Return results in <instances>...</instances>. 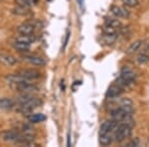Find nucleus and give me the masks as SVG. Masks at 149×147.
I'll return each instance as SVG.
<instances>
[{"label": "nucleus", "mask_w": 149, "mask_h": 147, "mask_svg": "<svg viewBox=\"0 0 149 147\" xmlns=\"http://www.w3.org/2000/svg\"><path fill=\"white\" fill-rule=\"evenodd\" d=\"M15 107V102L8 98H0V109L2 110H10Z\"/></svg>", "instance_id": "13"}, {"label": "nucleus", "mask_w": 149, "mask_h": 147, "mask_svg": "<svg viewBox=\"0 0 149 147\" xmlns=\"http://www.w3.org/2000/svg\"><path fill=\"white\" fill-rule=\"evenodd\" d=\"M16 3L17 5H20L22 7H27V8H31L35 3H33L30 0H16Z\"/></svg>", "instance_id": "23"}, {"label": "nucleus", "mask_w": 149, "mask_h": 147, "mask_svg": "<svg viewBox=\"0 0 149 147\" xmlns=\"http://www.w3.org/2000/svg\"><path fill=\"white\" fill-rule=\"evenodd\" d=\"M21 59L24 62H26L27 64L33 65L36 67H43L46 65V61H45L43 58L39 56H36V55H31V54H23L21 56Z\"/></svg>", "instance_id": "3"}, {"label": "nucleus", "mask_w": 149, "mask_h": 147, "mask_svg": "<svg viewBox=\"0 0 149 147\" xmlns=\"http://www.w3.org/2000/svg\"><path fill=\"white\" fill-rule=\"evenodd\" d=\"M122 91H123V88L118 85V84H113L109 88V90L107 91V98H109V100H112V98H118L119 95L122 93Z\"/></svg>", "instance_id": "6"}, {"label": "nucleus", "mask_w": 149, "mask_h": 147, "mask_svg": "<svg viewBox=\"0 0 149 147\" xmlns=\"http://www.w3.org/2000/svg\"><path fill=\"white\" fill-rule=\"evenodd\" d=\"M21 137H22V134L20 132L16 131V130H7V131H3L1 133L2 140L6 142H17V143H20Z\"/></svg>", "instance_id": "4"}, {"label": "nucleus", "mask_w": 149, "mask_h": 147, "mask_svg": "<svg viewBox=\"0 0 149 147\" xmlns=\"http://www.w3.org/2000/svg\"><path fill=\"white\" fill-rule=\"evenodd\" d=\"M141 45H142V41H141V40L134 41V42L131 43V44L129 45V47L126 49L125 54L126 55H131V54H133V53H135L139 49V48H140Z\"/></svg>", "instance_id": "18"}, {"label": "nucleus", "mask_w": 149, "mask_h": 147, "mask_svg": "<svg viewBox=\"0 0 149 147\" xmlns=\"http://www.w3.org/2000/svg\"><path fill=\"white\" fill-rule=\"evenodd\" d=\"M105 25L109 26V27H112V28H114V29L121 28L120 21H119L116 17H115V18H112V17L105 18Z\"/></svg>", "instance_id": "19"}, {"label": "nucleus", "mask_w": 149, "mask_h": 147, "mask_svg": "<svg viewBox=\"0 0 149 147\" xmlns=\"http://www.w3.org/2000/svg\"><path fill=\"white\" fill-rule=\"evenodd\" d=\"M100 144L102 146H109L113 141V137L110 135V133L100 134Z\"/></svg>", "instance_id": "15"}, {"label": "nucleus", "mask_w": 149, "mask_h": 147, "mask_svg": "<svg viewBox=\"0 0 149 147\" xmlns=\"http://www.w3.org/2000/svg\"><path fill=\"white\" fill-rule=\"evenodd\" d=\"M132 126L125 123H120L115 127L114 134H113V140L115 142H122L126 138H128L131 135Z\"/></svg>", "instance_id": "2"}, {"label": "nucleus", "mask_w": 149, "mask_h": 147, "mask_svg": "<svg viewBox=\"0 0 149 147\" xmlns=\"http://www.w3.org/2000/svg\"><path fill=\"white\" fill-rule=\"evenodd\" d=\"M6 81L8 82L9 84H11V85H18V84L20 83H23V82H26V81H29V79H26L25 78H23L21 75H19L18 73L17 74H12V75H9V76L6 77Z\"/></svg>", "instance_id": "12"}, {"label": "nucleus", "mask_w": 149, "mask_h": 147, "mask_svg": "<svg viewBox=\"0 0 149 147\" xmlns=\"http://www.w3.org/2000/svg\"><path fill=\"white\" fill-rule=\"evenodd\" d=\"M18 74L29 81H34V79L40 78V73L35 70H22V71H19Z\"/></svg>", "instance_id": "11"}, {"label": "nucleus", "mask_w": 149, "mask_h": 147, "mask_svg": "<svg viewBox=\"0 0 149 147\" xmlns=\"http://www.w3.org/2000/svg\"><path fill=\"white\" fill-rule=\"evenodd\" d=\"M136 62L139 65H145L149 62V57L146 54H139L137 57H136Z\"/></svg>", "instance_id": "22"}, {"label": "nucleus", "mask_w": 149, "mask_h": 147, "mask_svg": "<svg viewBox=\"0 0 149 147\" xmlns=\"http://www.w3.org/2000/svg\"><path fill=\"white\" fill-rule=\"evenodd\" d=\"M30 1H32V2H33V3H35V4H36V2H37V1H38V0H30Z\"/></svg>", "instance_id": "28"}, {"label": "nucleus", "mask_w": 149, "mask_h": 147, "mask_svg": "<svg viewBox=\"0 0 149 147\" xmlns=\"http://www.w3.org/2000/svg\"><path fill=\"white\" fill-rule=\"evenodd\" d=\"M126 146H127V147H131V146H134V147H136V146H139V140H138L137 138L133 139V140L129 142V143L127 144Z\"/></svg>", "instance_id": "25"}, {"label": "nucleus", "mask_w": 149, "mask_h": 147, "mask_svg": "<svg viewBox=\"0 0 149 147\" xmlns=\"http://www.w3.org/2000/svg\"><path fill=\"white\" fill-rule=\"evenodd\" d=\"M14 14H16V15H19V16H25V15H28L29 13H30V11H29V8L27 7H22L20 5L16 6L15 8H13V10H12Z\"/></svg>", "instance_id": "21"}, {"label": "nucleus", "mask_w": 149, "mask_h": 147, "mask_svg": "<svg viewBox=\"0 0 149 147\" xmlns=\"http://www.w3.org/2000/svg\"><path fill=\"white\" fill-rule=\"evenodd\" d=\"M28 120L31 123H40L46 120V116L42 113H34V114L30 113V115L28 116Z\"/></svg>", "instance_id": "17"}, {"label": "nucleus", "mask_w": 149, "mask_h": 147, "mask_svg": "<svg viewBox=\"0 0 149 147\" xmlns=\"http://www.w3.org/2000/svg\"><path fill=\"white\" fill-rule=\"evenodd\" d=\"M17 59L8 53H0V64L6 67H12L17 64Z\"/></svg>", "instance_id": "7"}, {"label": "nucleus", "mask_w": 149, "mask_h": 147, "mask_svg": "<svg viewBox=\"0 0 149 147\" xmlns=\"http://www.w3.org/2000/svg\"><path fill=\"white\" fill-rule=\"evenodd\" d=\"M16 90L20 91L21 93H32L38 90L36 85L33 83V81H26L23 83H20L15 86Z\"/></svg>", "instance_id": "5"}, {"label": "nucleus", "mask_w": 149, "mask_h": 147, "mask_svg": "<svg viewBox=\"0 0 149 147\" xmlns=\"http://www.w3.org/2000/svg\"><path fill=\"white\" fill-rule=\"evenodd\" d=\"M117 39V33H103L102 41L107 45H112Z\"/></svg>", "instance_id": "14"}, {"label": "nucleus", "mask_w": 149, "mask_h": 147, "mask_svg": "<svg viewBox=\"0 0 149 147\" xmlns=\"http://www.w3.org/2000/svg\"><path fill=\"white\" fill-rule=\"evenodd\" d=\"M17 32L20 35H33L35 32V26L31 23H23L17 27Z\"/></svg>", "instance_id": "9"}, {"label": "nucleus", "mask_w": 149, "mask_h": 147, "mask_svg": "<svg viewBox=\"0 0 149 147\" xmlns=\"http://www.w3.org/2000/svg\"><path fill=\"white\" fill-rule=\"evenodd\" d=\"M34 40H35V38L33 37V35H19L15 39V41H18V42H21V43H25V44H28V45H32Z\"/></svg>", "instance_id": "20"}, {"label": "nucleus", "mask_w": 149, "mask_h": 147, "mask_svg": "<svg viewBox=\"0 0 149 147\" xmlns=\"http://www.w3.org/2000/svg\"><path fill=\"white\" fill-rule=\"evenodd\" d=\"M122 3H124V5L128 7H136L139 4L138 0H121Z\"/></svg>", "instance_id": "24"}, {"label": "nucleus", "mask_w": 149, "mask_h": 147, "mask_svg": "<svg viewBox=\"0 0 149 147\" xmlns=\"http://www.w3.org/2000/svg\"><path fill=\"white\" fill-rule=\"evenodd\" d=\"M12 47L14 48L15 50H17L18 52H23V53H27L28 50L30 49L31 45H28V44H25V43H21V42H18V41H15L12 43Z\"/></svg>", "instance_id": "16"}, {"label": "nucleus", "mask_w": 149, "mask_h": 147, "mask_svg": "<svg viewBox=\"0 0 149 147\" xmlns=\"http://www.w3.org/2000/svg\"><path fill=\"white\" fill-rule=\"evenodd\" d=\"M116 126H117V122L114 121L113 119L105 120L104 122H102L100 127V134L110 133L112 130L115 129Z\"/></svg>", "instance_id": "8"}, {"label": "nucleus", "mask_w": 149, "mask_h": 147, "mask_svg": "<svg viewBox=\"0 0 149 147\" xmlns=\"http://www.w3.org/2000/svg\"><path fill=\"white\" fill-rule=\"evenodd\" d=\"M135 73L128 67H123L120 71V76L117 79V84L120 85L122 88H127V86H130L135 83Z\"/></svg>", "instance_id": "1"}, {"label": "nucleus", "mask_w": 149, "mask_h": 147, "mask_svg": "<svg viewBox=\"0 0 149 147\" xmlns=\"http://www.w3.org/2000/svg\"><path fill=\"white\" fill-rule=\"evenodd\" d=\"M110 11L113 14L116 18H128L130 16V13L127 9L123 8V7H119L116 5L111 6L110 8Z\"/></svg>", "instance_id": "10"}, {"label": "nucleus", "mask_w": 149, "mask_h": 147, "mask_svg": "<svg viewBox=\"0 0 149 147\" xmlns=\"http://www.w3.org/2000/svg\"><path fill=\"white\" fill-rule=\"evenodd\" d=\"M69 37H70V33H68V34H67L66 40H65V43H64V47H63V49H64V50H65V48H66L67 44H68V40H69Z\"/></svg>", "instance_id": "26"}, {"label": "nucleus", "mask_w": 149, "mask_h": 147, "mask_svg": "<svg viewBox=\"0 0 149 147\" xmlns=\"http://www.w3.org/2000/svg\"><path fill=\"white\" fill-rule=\"evenodd\" d=\"M67 145L71 146V136H70V133H69V135H68V143H67Z\"/></svg>", "instance_id": "27"}]
</instances>
